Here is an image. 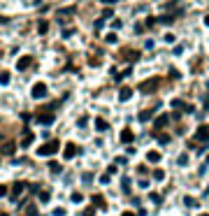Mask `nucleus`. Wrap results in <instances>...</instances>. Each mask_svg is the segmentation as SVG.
Returning <instances> with one entry per match:
<instances>
[{
    "label": "nucleus",
    "instance_id": "obj_8",
    "mask_svg": "<svg viewBox=\"0 0 209 216\" xmlns=\"http://www.w3.org/2000/svg\"><path fill=\"white\" fill-rule=\"evenodd\" d=\"M23 190H26V184H23V181H16V184H14V190H12V198L16 200V198H19Z\"/></svg>",
    "mask_w": 209,
    "mask_h": 216
},
{
    "label": "nucleus",
    "instance_id": "obj_29",
    "mask_svg": "<svg viewBox=\"0 0 209 216\" xmlns=\"http://www.w3.org/2000/svg\"><path fill=\"white\" fill-rule=\"evenodd\" d=\"M158 21H163V23H172V21H174V16H163V19H158Z\"/></svg>",
    "mask_w": 209,
    "mask_h": 216
},
{
    "label": "nucleus",
    "instance_id": "obj_19",
    "mask_svg": "<svg viewBox=\"0 0 209 216\" xmlns=\"http://www.w3.org/2000/svg\"><path fill=\"white\" fill-rule=\"evenodd\" d=\"M49 198H51L49 190H40V202H49Z\"/></svg>",
    "mask_w": 209,
    "mask_h": 216
},
{
    "label": "nucleus",
    "instance_id": "obj_5",
    "mask_svg": "<svg viewBox=\"0 0 209 216\" xmlns=\"http://www.w3.org/2000/svg\"><path fill=\"white\" fill-rule=\"evenodd\" d=\"M195 139H200V142L209 139V126H200V128H198V132H195Z\"/></svg>",
    "mask_w": 209,
    "mask_h": 216
},
{
    "label": "nucleus",
    "instance_id": "obj_14",
    "mask_svg": "<svg viewBox=\"0 0 209 216\" xmlns=\"http://www.w3.org/2000/svg\"><path fill=\"white\" fill-rule=\"evenodd\" d=\"M107 128H109V126H107V121H104V119H95V130L104 132V130H107Z\"/></svg>",
    "mask_w": 209,
    "mask_h": 216
},
{
    "label": "nucleus",
    "instance_id": "obj_18",
    "mask_svg": "<svg viewBox=\"0 0 209 216\" xmlns=\"http://www.w3.org/2000/svg\"><path fill=\"white\" fill-rule=\"evenodd\" d=\"M153 179H156V181H163V179H165V172H163V170H153Z\"/></svg>",
    "mask_w": 209,
    "mask_h": 216
},
{
    "label": "nucleus",
    "instance_id": "obj_35",
    "mask_svg": "<svg viewBox=\"0 0 209 216\" xmlns=\"http://www.w3.org/2000/svg\"><path fill=\"white\" fill-rule=\"evenodd\" d=\"M102 2L104 5H112V2H116V0H102Z\"/></svg>",
    "mask_w": 209,
    "mask_h": 216
},
{
    "label": "nucleus",
    "instance_id": "obj_23",
    "mask_svg": "<svg viewBox=\"0 0 209 216\" xmlns=\"http://www.w3.org/2000/svg\"><path fill=\"white\" fill-rule=\"evenodd\" d=\"M177 163H179V165H186V163H188V153H181V156L177 158Z\"/></svg>",
    "mask_w": 209,
    "mask_h": 216
},
{
    "label": "nucleus",
    "instance_id": "obj_11",
    "mask_svg": "<svg viewBox=\"0 0 209 216\" xmlns=\"http://www.w3.org/2000/svg\"><path fill=\"white\" fill-rule=\"evenodd\" d=\"M156 86H158V81H156V79H149V81H144V84H142L140 88L144 91V93H151L149 88H156Z\"/></svg>",
    "mask_w": 209,
    "mask_h": 216
},
{
    "label": "nucleus",
    "instance_id": "obj_24",
    "mask_svg": "<svg viewBox=\"0 0 209 216\" xmlns=\"http://www.w3.org/2000/svg\"><path fill=\"white\" fill-rule=\"evenodd\" d=\"M0 84H10V72H2V74H0Z\"/></svg>",
    "mask_w": 209,
    "mask_h": 216
},
{
    "label": "nucleus",
    "instance_id": "obj_13",
    "mask_svg": "<svg viewBox=\"0 0 209 216\" xmlns=\"http://www.w3.org/2000/svg\"><path fill=\"white\" fill-rule=\"evenodd\" d=\"M153 114H156V109H146V112H142V114H140V121H142V123H146Z\"/></svg>",
    "mask_w": 209,
    "mask_h": 216
},
{
    "label": "nucleus",
    "instance_id": "obj_6",
    "mask_svg": "<svg viewBox=\"0 0 209 216\" xmlns=\"http://www.w3.org/2000/svg\"><path fill=\"white\" fill-rule=\"evenodd\" d=\"M132 139H135V135H132V130H130V128H125V130L121 132V142H123V144H130Z\"/></svg>",
    "mask_w": 209,
    "mask_h": 216
},
{
    "label": "nucleus",
    "instance_id": "obj_34",
    "mask_svg": "<svg viewBox=\"0 0 209 216\" xmlns=\"http://www.w3.org/2000/svg\"><path fill=\"white\" fill-rule=\"evenodd\" d=\"M121 216H135V214H132V211H123Z\"/></svg>",
    "mask_w": 209,
    "mask_h": 216
},
{
    "label": "nucleus",
    "instance_id": "obj_17",
    "mask_svg": "<svg viewBox=\"0 0 209 216\" xmlns=\"http://www.w3.org/2000/svg\"><path fill=\"white\" fill-rule=\"evenodd\" d=\"M2 153H5V156H12V153H14V144H12V142H7L5 147H2Z\"/></svg>",
    "mask_w": 209,
    "mask_h": 216
},
{
    "label": "nucleus",
    "instance_id": "obj_32",
    "mask_svg": "<svg viewBox=\"0 0 209 216\" xmlns=\"http://www.w3.org/2000/svg\"><path fill=\"white\" fill-rule=\"evenodd\" d=\"M172 107H183V100H172Z\"/></svg>",
    "mask_w": 209,
    "mask_h": 216
},
{
    "label": "nucleus",
    "instance_id": "obj_4",
    "mask_svg": "<svg viewBox=\"0 0 209 216\" xmlns=\"http://www.w3.org/2000/svg\"><path fill=\"white\" fill-rule=\"evenodd\" d=\"M33 139H35V135H33V132L26 128V130H23V137H21V147H23V149H26V147H30V144H33Z\"/></svg>",
    "mask_w": 209,
    "mask_h": 216
},
{
    "label": "nucleus",
    "instance_id": "obj_7",
    "mask_svg": "<svg viewBox=\"0 0 209 216\" xmlns=\"http://www.w3.org/2000/svg\"><path fill=\"white\" fill-rule=\"evenodd\" d=\"M167 121H170V114H163V116H158V119H156V123H153V130H160V128L165 126Z\"/></svg>",
    "mask_w": 209,
    "mask_h": 216
},
{
    "label": "nucleus",
    "instance_id": "obj_22",
    "mask_svg": "<svg viewBox=\"0 0 209 216\" xmlns=\"http://www.w3.org/2000/svg\"><path fill=\"white\" fill-rule=\"evenodd\" d=\"M81 179H84V184H91V181H93V174H91V172H84Z\"/></svg>",
    "mask_w": 209,
    "mask_h": 216
},
{
    "label": "nucleus",
    "instance_id": "obj_16",
    "mask_svg": "<svg viewBox=\"0 0 209 216\" xmlns=\"http://www.w3.org/2000/svg\"><path fill=\"white\" fill-rule=\"evenodd\" d=\"M183 205H186V207H198V200L191 198V195H186V198H183Z\"/></svg>",
    "mask_w": 209,
    "mask_h": 216
},
{
    "label": "nucleus",
    "instance_id": "obj_38",
    "mask_svg": "<svg viewBox=\"0 0 209 216\" xmlns=\"http://www.w3.org/2000/svg\"><path fill=\"white\" fill-rule=\"evenodd\" d=\"M207 163H209V156H207Z\"/></svg>",
    "mask_w": 209,
    "mask_h": 216
},
{
    "label": "nucleus",
    "instance_id": "obj_15",
    "mask_svg": "<svg viewBox=\"0 0 209 216\" xmlns=\"http://www.w3.org/2000/svg\"><path fill=\"white\" fill-rule=\"evenodd\" d=\"M146 160H149V163H158V160H160V153L158 151H149L146 153Z\"/></svg>",
    "mask_w": 209,
    "mask_h": 216
},
{
    "label": "nucleus",
    "instance_id": "obj_21",
    "mask_svg": "<svg viewBox=\"0 0 209 216\" xmlns=\"http://www.w3.org/2000/svg\"><path fill=\"white\" fill-rule=\"evenodd\" d=\"M49 170H51L53 174H58V172H61V165H58V163H53V160H51V163H49Z\"/></svg>",
    "mask_w": 209,
    "mask_h": 216
},
{
    "label": "nucleus",
    "instance_id": "obj_1",
    "mask_svg": "<svg viewBox=\"0 0 209 216\" xmlns=\"http://www.w3.org/2000/svg\"><path fill=\"white\" fill-rule=\"evenodd\" d=\"M58 147H61V144H58L56 139H51V142L42 144V147L37 149V156H53V153L58 151Z\"/></svg>",
    "mask_w": 209,
    "mask_h": 216
},
{
    "label": "nucleus",
    "instance_id": "obj_28",
    "mask_svg": "<svg viewBox=\"0 0 209 216\" xmlns=\"http://www.w3.org/2000/svg\"><path fill=\"white\" fill-rule=\"evenodd\" d=\"M121 186H123V190H130V179L125 177V179H123V184H121Z\"/></svg>",
    "mask_w": 209,
    "mask_h": 216
},
{
    "label": "nucleus",
    "instance_id": "obj_3",
    "mask_svg": "<svg viewBox=\"0 0 209 216\" xmlns=\"http://www.w3.org/2000/svg\"><path fill=\"white\" fill-rule=\"evenodd\" d=\"M77 153H79V147H77V144H65V151H63V156H65L68 160L74 158Z\"/></svg>",
    "mask_w": 209,
    "mask_h": 216
},
{
    "label": "nucleus",
    "instance_id": "obj_20",
    "mask_svg": "<svg viewBox=\"0 0 209 216\" xmlns=\"http://www.w3.org/2000/svg\"><path fill=\"white\" fill-rule=\"evenodd\" d=\"M93 205H98V207H104V198H102V195H93Z\"/></svg>",
    "mask_w": 209,
    "mask_h": 216
},
{
    "label": "nucleus",
    "instance_id": "obj_25",
    "mask_svg": "<svg viewBox=\"0 0 209 216\" xmlns=\"http://www.w3.org/2000/svg\"><path fill=\"white\" fill-rule=\"evenodd\" d=\"M125 53H128V56H125V58H128V61H137V58H140V53H132V51H125Z\"/></svg>",
    "mask_w": 209,
    "mask_h": 216
},
{
    "label": "nucleus",
    "instance_id": "obj_27",
    "mask_svg": "<svg viewBox=\"0 0 209 216\" xmlns=\"http://www.w3.org/2000/svg\"><path fill=\"white\" fill-rule=\"evenodd\" d=\"M81 200H84L81 193H72V202H81Z\"/></svg>",
    "mask_w": 209,
    "mask_h": 216
},
{
    "label": "nucleus",
    "instance_id": "obj_30",
    "mask_svg": "<svg viewBox=\"0 0 209 216\" xmlns=\"http://www.w3.org/2000/svg\"><path fill=\"white\" fill-rule=\"evenodd\" d=\"M5 195H7V186L0 184V198H5Z\"/></svg>",
    "mask_w": 209,
    "mask_h": 216
},
{
    "label": "nucleus",
    "instance_id": "obj_37",
    "mask_svg": "<svg viewBox=\"0 0 209 216\" xmlns=\"http://www.w3.org/2000/svg\"><path fill=\"white\" fill-rule=\"evenodd\" d=\"M200 216H209V214H200Z\"/></svg>",
    "mask_w": 209,
    "mask_h": 216
},
{
    "label": "nucleus",
    "instance_id": "obj_31",
    "mask_svg": "<svg viewBox=\"0 0 209 216\" xmlns=\"http://www.w3.org/2000/svg\"><path fill=\"white\" fill-rule=\"evenodd\" d=\"M151 202H156V205H158V202H160V195H158V193H151Z\"/></svg>",
    "mask_w": 209,
    "mask_h": 216
},
{
    "label": "nucleus",
    "instance_id": "obj_26",
    "mask_svg": "<svg viewBox=\"0 0 209 216\" xmlns=\"http://www.w3.org/2000/svg\"><path fill=\"white\" fill-rule=\"evenodd\" d=\"M158 142H160V144H167V142H170V135H158Z\"/></svg>",
    "mask_w": 209,
    "mask_h": 216
},
{
    "label": "nucleus",
    "instance_id": "obj_10",
    "mask_svg": "<svg viewBox=\"0 0 209 216\" xmlns=\"http://www.w3.org/2000/svg\"><path fill=\"white\" fill-rule=\"evenodd\" d=\"M30 63H33V58H30V56H23V58H19V63H16V68H19V70H26Z\"/></svg>",
    "mask_w": 209,
    "mask_h": 216
},
{
    "label": "nucleus",
    "instance_id": "obj_33",
    "mask_svg": "<svg viewBox=\"0 0 209 216\" xmlns=\"http://www.w3.org/2000/svg\"><path fill=\"white\" fill-rule=\"evenodd\" d=\"M93 214H95V211L91 209V207H89V209H84V216H93Z\"/></svg>",
    "mask_w": 209,
    "mask_h": 216
},
{
    "label": "nucleus",
    "instance_id": "obj_12",
    "mask_svg": "<svg viewBox=\"0 0 209 216\" xmlns=\"http://www.w3.org/2000/svg\"><path fill=\"white\" fill-rule=\"evenodd\" d=\"M130 98H132V88H121V93H119V100L121 102L130 100Z\"/></svg>",
    "mask_w": 209,
    "mask_h": 216
},
{
    "label": "nucleus",
    "instance_id": "obj_2",
    "mask_svg": "<svg viewBox=\"0 0 209 216\" xmlns=\"http://www.w3.org/2000/svg\"><path fill=\"white\" fill-rule=\"evenodd\" d=\"M44 95H47V84H35L33 86V98H35V100L44 98Z\"/></svg>",
    "mask_w": 209,
    "mask_h": 216
},
{
    "label": "nucleus",
    "instance_id": "obj_9",
    "mask_svg": "<svg viewBox=\"0 0 209 216\" xmlns=\"http://www.w3.org/2000/svg\"><path fill=\"white\" fill-rule=\"evenodd\" d=\"M37 121L42 123V126H49V123H53V114L49 112V114H40L37 116Z\"/></svg>",
    "mask_w": 209,
    "mask_h": 216
},
{
    "label": "nucleus",
    "instance_id": "obj_36",
    "mask_svg": "<svg viewBox=\"0 0 209 216\" xmlns=\"http://www.w3.org/2000/svg\"><path fill=\"white\" fill-rule=\"evenodd\" d=\"M204 26H209V14H207V16H204Z\"/></svg>",
    "mask_w": 209,
    "mask_h": 216
}]
</instances>
